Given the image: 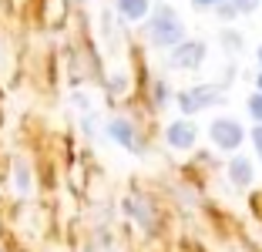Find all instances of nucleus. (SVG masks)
<instances>
[{
    "instance_id": "obj_1",
    "label": "nucleus",
    "mask_w": 262,
    "mask_h": 252,
    "mask_svg": "<svg viewBox=\"0 0 262 252\" xmlns=\"http://www.w3.org/2000/svg\"><path fill=\"white\" fill-rule=\"evenodd\" d=\"M148 40H151L155 47H165V51L182 44V40H185V24H182V17L171 7H158L155 17L148 20Z\"/></svg>"
},
{
    "instance_id": "obj_2",
    "label": "nucleus",
    "mask_w": 262,
    "mask_h": 252,
    "mask_svg": "<svg viewBox=\"0 0 262 252\" xmlns=\"http://www.w3.org/2000/svg\"><path fill=\"white\" fill-rule=\"evenodd\" d=\"M222 88L219 84H195V88H185V91H178V108H182V115L192 118L199 115V111H205V108L212 104H222Z\"/></svg>"
},
{
    "instance_id": "obj_3",
    "label": "nucleus",
    "mask_w": 262,
    "mask_h": 252,
    "mask_svg": "<svg viewBox=\"0 0 262 252\" xmlns=\"http://www.w3.org/2000/svg\"><path fill=\"white\" fill-rule=\"evenodd\" d=\"M208 138L219 152H239V145L246 141V128L235 118H215L208 124Z\"/></svg>"
},
{
    "instance_id": "obj_4",
    "label": "nucleus",
    "mask_w": 262,
    "mask_h": 252,
    "mask_svg": "<svg viewBox=\"0 0 262 252\" xmlns=\"http://www.w3.org/2000/svg\"><path fill=\"white\" fill-rule=\"evenodd\" d=\"M205 54H208V47L202 44V40H182V44L171 47L168 64L175 71H195V68L205 64Z\"/></svg>"
},
{
    "instance_id": "obj_5",
    "label": "nucleus",
    "mask_w": 262,
    "mask_h": 252,
    "mask_svg": "<svg viewBox=\"0 0 262 252\" xmlns=\"http://www.w3.org/2000/svg\"><path fill=\"white\" fill-rule=\"evenodd\" d=\"M104 131H108V135L115 138V141H118L121 148H128L131 155H145V141H141L138 131L131 128V121H124V118H111Z\"/></svg>"
},
{
    "instance_id": "obj_6",
    "label": "nucleus",
    "mask_w": 262,
    "mask_h": 252,
    "mask_svg": "<svg viewBox=\"0 0 262 252\" xmlns=\"http://www.w3.org/2000/svg\"><path fill=\"white\" fill-rule=\"evenodd\" d=\"M165 141H168L175 152H188V148H195V141H199V128H195V121H188V118H178V121L168 124Z\"/></svg>"
},
{
    "instance_id": "obj_7",
    "label": "nucleus",
    "mask_w": 262,
    "mask_h": 252,
    "mask_svg": "<svg viewBox=\"0 0 262 252\" xmlns=\"http://www.w3.org/2000/svg\"><path fill=\"white\" fill-rule=\"evenodd\" d=\"M252 178H255V172H252V161L249 158H232L229 161V182L232 185H239V188H249L252 185Z\"/></svg>"
},
{
    "instance_id": "obj_8",
    "label": "nucleus",
    "mask_w": 262,
    "mask_h": 252,
    "mask_svg": "<svg viewBox=\"0 0 262 252\" xmlns=\"http://www.w3.org/2000/svg\"><path fill=\"white\" fill-rule=\"evenodd\" d=\"M148 10H151V4H148V0H118V17H121L124 24L145 20Z\"/></svg>"
},
{
    "instance_id": "obj_9",
    "label": "nucleus",
    "mask_w": 262,
    "mask_h": 252,
    "mask_svg": "<svg viewBox=\"0 0 262 252\" xmlns=\"http://www.w3.org/2000/svg\"><path fill=\"white\" fill-rule=\"evenodd\" d=\"M124 208H128V215H135L145 229H151V225H155V212H151V205H148L141 195H131V199L124 202Z\"/></svg>"
},
{
    "instance_id": "obj_10",
    "label": "nucleus",
    "mask_w": 262,
    "mask_h": 252,
    "mask_svg": "<svg viewBox=\"0 0 262 252\" xmlns=\"http://www.w3.org/2000/svg\"><path fill=\"white\" fill-rule=\"evenodd\" d=\"M14 188L17 195H31V165L24 158H14Z\"/></svg>"
},
{
    "instance_id": "obj_11",
    "label": "nucleus",
    "mask_w": 262,
    "mask_h": 252,
    "mask_svg": "<svg viewBox=\"0 0 262 252\" xmlns=\"http://www.w3.org/2000/svg\"><path fill=\"white\" fill-rule=\"evenodd\" d=\"M249 118H252L255 124H262V91H255V94H249Z\"/></svg>"
},
{
    "instance_id": "obj_12",
    "label": "nucleus",
    "mask_w": 262,
    "mask_h": 252,
    "mask_svg": "<svg viewBox=\"0 0 262 252\" xmlns=\"http://www.w3.org/2000/svg\"><path fill=\"white\" fill-rule=\"evenodd\" d=\"M222 47H225L229 54L242 51V34H235V31H225V34H222Z\"/></svg>"
},
{
    "instance_id": "obj_13",
    "label": "nucleus",
    "mask_w": 262,
    "mask_h": 252,
    "mask_svg": "<svg viewBox=\"0 0 262 252\" xmlns=\"http://www.w3.org/2000/svg\"><path fill=\"white\" fill-rule=\"evenodd\" d=\"M215 14L222 17V20H235V17H239V10L232 7V0H222V4L215 7Z\"/></svg>"
},
{
    "instance_id": "obj_14",
    "label": "nucleus",
    "mask_w": 262,
    "mask_h": 252,
    "mask_svg": "<svg viewBox=\"0 0 262 252\" xmlns=\"http://www.w3.org/2000/svg\"><path fill=\"white\" fill-rule=\"evenodd\" d=\"M259 4H262V0H232V7L239 10V14H255Z\"/></svg>"
},
{
    "instance_id": "obj_15",
    "label": "nucleus",
    "mask_w": 262,
    "mask_h": 252,
    "mask_svg": "<svg viewBox=\"0 0 262 252\" xmlns=\"http://www.w3.org/2000/svg\"><path fill=\"white\" fill-rule=\"evenodd\" d=\"M252 145H255V155H259V161H262V124L252 128Z\"/></svg>"
},
{
    "instance_id": "obj_16",
    "label": "nucleus",
    "mask_w": 262,
    "mask_h": 252,
    "mask_svg": "<svg viewBox=\"0 0 262 252\" xmlns=\"http://www.w3.org/2000/svg\"><path fill=\"white\" fill-rule=\"evenodd\" d=\"M219 4H222V0H192V7H195V10H215Z\"/></svg>"
},
{
    "instance_id": "obj_17",
    "label": "nucleus",
    "mask_w": 262,
    "mask_h": 252,
    "mask_svg": "<svg viewBox=\"0 0 262 252\" xmlns=\"http://www.w3.org/2000/svg\"><path fill=\"white\" fill-rule=\"evenodd\" d=\"M155 101H158V108H162L165 101H168V88H165L162 81H158V88H155Z\"/></svg>"
},
{
    "instance_id": "obj_18",
    "label": "nucleus",
    "mask_w": 262,
    "mask_h": 252,
    "mask_svg": "<svg viewBox=\"0 0 262 252\" xmlns=\"http://www.w3.org/2000/svg\"><path fill=\"white\" fill-rule=\"evenodd\" d=\"M255 88H259V91H262V71H259V77H255Z\"/></svg>"
},
{
    "instance_id": "obj_19",
    "label": "nucleus",
    "mask_w": 262,
    "mask_h": 252,
    "mask_svg": "<svg viewBox=\"0 0 262 252\" xmlns=\"http://www.w3.org/2000/svg\"><path fill=\"white\" fill-rule=\"evenodd\" d=\"M259 68H262V47H259Z\"/></svg>"
}]
</instances>
